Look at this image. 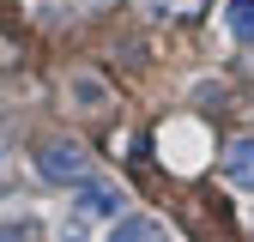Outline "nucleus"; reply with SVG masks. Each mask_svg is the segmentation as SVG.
<instances>
[{"label": "nucleus", "mask_w": 254, "mask_h": 242, "mask_svg": "<svg viewBox=\"0 0 254 242\" xmlns=\"http://www.w3.org/2000/svg\"><path fill=\"white\" fill-rule=\"evenodd\" d=\"M37 170H43L49 182H73V188H79V182L91 176V164H85V151H79L73 139H49V145L37 151Z\"/></svg>", "instance_id": "1"}, {"label": "nucleus", "mask_w": 254, "mask_h": 242, "mask_svg": "<svg viewBox=\"0 0 254 242\" xmlns=\"http://www.w3.org/2000/svg\"><path fill=\"white\" fill-rule=\"evenodd\" d=\"M79 212L85 218H121V188L115 182H79Z\"/></svg>", "instance_id": "2"}, {"label": "nucleus", "mask_w": 254, "mask_h": 242, "mask_svg": "<svg viewBox=\"0 0 254 242\" xmlns=\"http://www.w3.org/2000/svg\"><path fill=\"white\" fill-rule=\"evenodd\" d=\"M224 176L236 182V188L254 194V139H230L224 145Z\"/></svg>", "instance_id": "3"}, {"label": "nucleus", "mask_w": 254, "mask_h": 242, "mask_svg": "<svg viewBox=\"0 0 254 242\" xmlns=\"http://www.w3.org/2000/svg\"><path fill=\"white\" fill-rule=\"evenodd\" d=\"M103 242H170V236H164V224H157V218H115Z\"/></svg>", "instance_id": "4"}, {"label": "nucleus", "mask_w": 254, "mask_h": 242, "mask_svg": "<svg viewBox=\"0 0 254 242\" xmlns=\"http://www.w3.org/2000/svg\"><path fill=\"white\" fill-rule=\"evenodd\" d=\"M224 30L236 43H254V0H224Z\"/></svg>", "instance_id": "5"}, {"label": "nucleus", "mask_w": 254, "mask_h": 242, "mask_svg": "<svg viewBox=\"0 0 254 242\" xmlns=\"http://www.w3.org/2000/svg\"><path fill=\"white\" fill-rule=\"evenodd\" d=\"M73 91H79V97H85L79 109H97V103H103V85H97V79H91V73H79V79H73Z\"/></svg>", "instance_id": "6"}, {"label": "nucleus", "mask_w": 254, "mask_h": 242, "mask_svg": "<svg viewBox=\"0 0 254 242\" xmlns=\"http://www.w3.org/2000/svg\"><path fill=\"white\" fill-rule=\"evenodd\" d=\"M194 6H200V0H151V12H176V18H188Z\"/></svg>", "instance_id": "7"}, {"label": "nucleus", "mask_w": 254, "mask_h": 242, "mask_svg": "<svg viewBox=\"0 0 254 242\" xmlns=\"http://www.w3.org/2000/svg\"><path fill=\"white\" fill-rule=\"evenodd\" d=\"M0 242H30V230L24 224H0Z\"/></svg>", "instance_id": "8"}, {"label": "nucleus", "mask_w": 254, "mask_h": 242, "mask_svg": "<svg viewBox=\"0 0 254 242\" xmlns=\"http://www.w3.org/2000/svg\"><path fill=\"white\" fill-rule=\"evenodd\" d=\"M12 55H18V49H12V43H0V67H12Z\"/></svg>", "instance_id": "9"}]
</instances>
